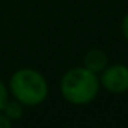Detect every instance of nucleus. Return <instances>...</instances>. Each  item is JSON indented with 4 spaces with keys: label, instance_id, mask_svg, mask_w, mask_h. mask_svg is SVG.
Listing matches in <instances>:
<instances>
[{
    "label": "nucleus",
    "instance_id": "f257e3e1",
    "mask_svg": "<svg viewBox=\"0 0 128 128\" xmlns=\"http://www.w3.org/2000/svg\"><path fill=\"white\" fill-rule=\"evenodd\" d=\"M60 94L66 102L72 106H88L98 96L101 90L100 76L88 68L76 66L62 76L59 83Z\"/></svg>",
    "mask_w": 128,
    "mask_h": 128
},
{
    "label": "nucleus",
    "instance_id": "f03ea898",
    "mask_svg": "<svg viewBox=\"0 0 128 128\" xmlns=\"http://www.w3.org/2000/svg\"><path fill=\"white\" fill-rule=\"evenodd\" d=\"M9 95L20 101L24 107L41 106L50 94L48 82L45 76L35 68H20L17 70L8 82Z\"/></svg>",
    "mask_w": 128,
    "mask_h": 128
},
{
    "label": "nucleus",
    "instance_id": "7ed1b4c3",
    "mask_svg": "<svg viewBox=\"0 0 128 128\" xmlns=\"http://www.w3.org/2000/svg\"><path fill=\"white\" fill-rule=\"evenodd\" d=\"M100 83L104 90L112 95H124L128 92V65L108 63L100 74Z\"/></svg>",
    "mask_w": 128,
    "mask_h": 128
},
{
    "label": "nucleus",
    "instance_id": "20e7f679",
    "mask_svg": "<svg viewBox=\"0 0 128 128\" xmlns=\"http://www.w3.org/2000/svg\"><path fill=\"white\" fill-rule=\"evenodd\" d=\"M108 56L101 48H90L83 56V66L95 74H101L108 65Z\"/></svg>",
    "mask_w": 128,
    "mask_h": 128
},
{
    "label": "nucleus",
    "instance_id": "39448f33",
    "mask_svg": "<svg viewBox=\"0 0 128 128\" xmlns=\"http://www.w3.org/2000/svg\"><path fill=\"white\" fill-rule=\"evenodd\" d=\"M2 112H3L12 122H17V120H20V119L23 118V114H24V106H23L20 101H17V100L9 98Z\"/></svg>",
    "mask_w": 128,
    "mask_h": 128
},
{
    "label": "nucleus",
    "instance_id": "423d86ee",
    "mask_svg": "<svg viewBox=\"0 0 128 128\" xmlns=\"http://www.w3.org/2000/svg\"><path fill=\"white\" fill-rule=\"evenodd\" d=\"M9 98H11V95H9L8 84L5 82H2V78H0V112L3 110V107H5V104L8 102Z\"/></svg>",
    "mask_w": 128,
    "mask_h": 128
},
{
    "label": "nucleus",
    "instance_id": "0eeeda50",
    "mask_svg": "<svg viewBox=\"0 0 128 128\" xmlns=\"http://www.w3.org/2000/svg\"><path fill=\"white\" fill-rule=\"evenodd\" d=\"M120 32H122L124 39L128 42V12L124 15V18H122V21H120Z\"/></svg>",
    "mask_w": 128,
    "mask_h": 128
},
{
    "label": "nucleus",
    "instance_id": "6e6552de",
    "mask_svg": "<svg viewBox=\"0 0 128 128\" xmlns=\"http://www.w3.org/2000/svg\"><path fill=\"white\" fill-rule=\"evenodd\" d=\"M12 124H14V122H12L3 112H0V128H11Z\"/></svg>",
    "mask_w": 128,
    "mask_h": 128
}]
</instances>
